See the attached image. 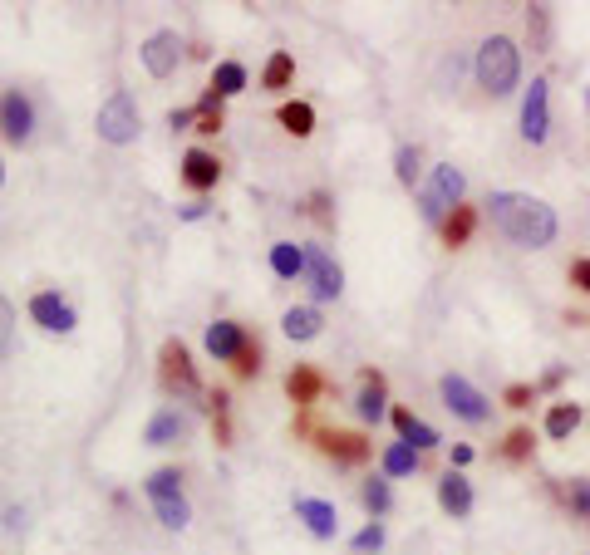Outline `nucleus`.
<instances>
[{"instance_id":"6ab92c4d","label":"nucleus","mask_w":590,"mask_h":555,"mask_svg":"<svg viewBox=\"0 0 590 555\" xmlns=\"http://www.w3.org/2000/svg\"><path fill=\"white\" fill-rule=\"evenodd\" d=\"M187 433H192V418H187V413H177V408H163V413H153V423H148L143 443H148V447H168V443H182Z\"/></svg>"},{"instance_id":"a878e982","label":"nucleus","mask_w":590,"mask_h":555,"mask_svg":"<svg viewBox=\"0 0 590 555\" xmlns=\"http://www.w3.org/2000/svg\"><path fill=\"white\" fill-rule=\"evenodd\" d=\"M276 123H281L291 138H310V133H315V109H310L305 99H286V104L276 109Z\"/></svg>"},{"instance_id":"2eb2a0df","label":"nucleus","mask_w":590,"mask_h":555,"mask_svg":"<svg viewBox=\"0 0 590 555\" xmlns=\"http://www.w3.org/2000/svg\"><path fill=\"white\" fill-rule=\"evenodd\" d=\"M325 393H330V379H325L315 364H295L291 374H286V398H291L300 413H310L315 398H325Z\"/></svg>"},{"instance_id":"2f4dec72","label":"nucleus","mask_w":590,"mask_h":555,"mask_svg":"<svg viewBox=\"0 0 590 555\" xmlns=\"http://www.w3.org/2000/svg\"><path fill=\"white\" fill-rule=\"evenodd\" d=\"M261 359H266V349H261V339L251 334V339H246V349L236 354V364H232V379H236V384H251V379L261 374Z\"/></svg>"},{"instance_id":"cd10ccee","label":"nucleus","mask_w":590,"mask_h":555,"mask_svg":"<svg viewBox=\"0 0 590 555\" xmlns=\"http://www.w3.org/2000/svg\"><path fill=\"white\" fill-rule=\"evenodd\" d=\"M217 99H236L241 89H246V64L241 59H222L217 69H212V84H207Z\"/></svg>"},{"instance_id":"393cba45","label":"nucleus","mask_w":590,"mask_h":555,"mask_svg":"<svg viewBox=\"0 0 590 555\" xmlns=\"http://www.w3.org/2000/svg\"><path fill=\"white\" fill-rule=\"evenodd\" d=\"M359 501H364V511H369L374 521H384V516L394 511V487H389V477H364V482H359Z\"/></svg>"},{"instance_id":"9d476101","label":"nucleus","mask_w":590,"mask_h":555,"mask_svg":"<svg viewBox=\"0 0 590 555\" xmlns=\"http://www.w3.org/2000/svg\"><path fill=\"white\" fill-rule=\"evenodd\" d=\"M354 413H359V423H379L384 413H394V408H389V379H384L379 369H359Z\"/></svg>"},{"instance_id":"0eeeda50","label":"nucleus","mask_w":590,"mask_h":555,"mask_svg":"<svg viewBox=\"0 0 590 555\" xmlns=\"http://www.w3.org/2000/svg\"><path fill=\"white\" fill-rule=\"evenodd\" d=\"M305 280H310L315 300H340V290H345V271L325 246H305Z\"/></svg>"},{"instance_id":"bb28decb","label":"nucleus","mask_w":590,"mask_h":555,"mask_svg":"<svg viewBox=\"0 0 590 555\" xmlns=\"http://www.w3.org/2000/svg\"><path fill=\"white\" fill-rule=\"evenodd\" d=\"M418 462H423V452H418L413 443H404V438L384 447V477H389V482H394V477H413Z\"/></svg>"},{"instance_id":"f8f14e48","label":"nucleus","mask_w":590,"mask_h":555,"mask_svg":"<svg viewBox=\"0 0 590 555\" xmlns=\"http://www.w3.org/2000/svg\"><path fill=\"white\" fill-rule=\"evenodd\" d=\"M295 521H305V531L315 541H335L340 536V511H335V501L325 497H295Z\"/></svg>"},{"instance_id":"dca6fc26","label":"nucleus","mask_w":590,"mask_h":555,"mask_svg":"<svg viewBox=\"0 0 590 555\" xmlns=\"http://www.w3.org/2000/svg\"><path fill=\"white\" fill-rule=\"evenodd\" d=\"M246 325H236V320H212L207 334H202V344H207V354L217 359V364H236V354L246 349Z\"/></svg>"},{"instance_id":"c756f323","label":"nucleus","mask_w":590,"mask_h":555,"mask_svg":"<svg viewBox=\"0 0 590 555\" xmlns=\"http://www.w3.org/2000/svg\"><path fill=\"white\" fill-rule=\"evenodd\" d=\"M222 104H227V99H217V94L207 89V94L197 99V128H192V133H202V138L222 133V128H227V113H222Z\"/></svg>"},{"instance_id":"49530a36","label":"nucleus","mask_w":590,"mask_h":555,"mask_svg":"<svg viewBox=\"0 0 590 555\" xmlns=\"http://www.w3.org/2000/svg\"><path fill=\"white\" fill-rule=\"evenodd\" d=\"M472 457H477V452H472L468 443H458V447H453V467H458V472H463V467H468Z\"/></svg>"},{"instance_id":"a211bd4d","label":"nucleus","mask_w":590,"mask_h":555,"mask_svg":"<svg viewBox=\"0 0 590 555\" xmlns=\"http://www.w3.org/2000/svg\"><path fill=\"white\" fill-rule=\"evenodd\" d=\"M586 418H590V413L581 408V403L561 398V403H551V408H546V423H541V433H546L551 443H571V433H576Z\"/></svg>"},{"instance_id":"423d86ee","label":"nucleus","mask_w":590,"mask_h":555,"mask_svg":"<svg viewBox=\"0 0 590 555\" xmlns=\"http://www.w3.org/2000/svg\"><path fill=\"white\" fill-rule=\"evenodd\" d=\"M315 447H320L335 467H364L369 452H374L369 433H345V428H320V433H315Z\"/></svg>"},{"instance_id":"7c9ffc66","label":"nucleus","mask_w":590,"mask_h":555,"mask_svg":"<svg viewBox=\"0 0 590 555\" xmlns=\"http://www.w3.org/2000/svg\"><path fill=\"white\" fill-rule=\"evenodd\" d=\"M207 413H212V433H217V447H232V398L217 389L207 393Z\"/></svg>"},{"instance_id":"c85d7f7f","label":"nucleus","mask_w":590,"mask_h":555,"mask_svg":"<svg viewBox=\"0 0 590 555\" xmlns=\"http://www.w3.org/2000/svg\"><path fill=\"white\" fill-rule=\"evenodd\" d=\"M271 271H276L281 280L305 276V246H295V241H276V246H271Z\"/></svg>"},{"instance_id":"473e14b6","label":"nucleus","mask_w":590,"mask_h":555,"mask_svg":"<svg viewBox=\"0 0 590 555\" xmlns=\"http://www.w3.org/2000/svg\"><path fill=\"white\" fill-rule=\"evenodd\" d=\"M148 501H163V497H182V467H158L148 482H143Z\"/></svg>"},{"instance_id":"20e7f679","label":"nucleus","mask_w":590,"mask_h":555,"mask_svg":"<svg viewBox=\"0 0 590 555\" xmlns=\"http://www.w3.org/2000/svg\"><path fill=\"white\" fill-rule=\"evenodd\" d=\"M94 128H99V138L104 143H114V148H123V143H133L138 138V128H143V118H138V104H133V94L128 89H114L104 104H99V118H94Z\"/></svg>"},{"instance_id":"6e6552de","label":"nucleus","mask_w":590,"mask_h":555,"mask_svg":"<svg viewBox=\"0 0 590 555\" xmlns=\"http://www.w3.org/2000/svg\"><path fill=\"white\" fill-rule=\"evenodd\" d=\"M551 133V84L546 79H531L527 99H522V138L531 148H541Z\"/></svg>"},{"instance_id":"f257e3e1","label":"nucleus","mask_w":590,"mask_h":555,"mask_svg":"<svg viewBox=\"0 0 590 555\" xmlns=\"http://www.w3.org/2000/svg\"><path fill=\"white\" fill-rule=\"evenodd\" d=\"M487 212H492V226L507 236V241H517V246H527V251H541V246H551L556 241V212L541 202V197H531V192H492L487 197Z\"/></svg>"},{"instance_id":"a18cd8bd","label":"nucleus","mask_w":590,"mask_h":555,"mask_svg":"<svg viewBox=\"0 0 590 555\" xmlns=\"http://www.w3.org/2000/svg\"><path fill=\"white\" fill-rule=\"evenodd\" d=\"M561 379H566V364H556V369H546V374H541V384H536V389H556V384H561Z\"/></svg>"},{"instance_id":"c9c22d12","label":"nucleus","mask_w":590,"mask_h":555,"mask_svg":"<svg viewBox=\"0 0 590 555\" xmlns=\"http://www.w3.org/2000/svg\"><path fill=\"white\" fill-rule=\"evenodd\" d=\"M153 511H158V521H163L168 531H182V526L192 521V511H187V497H163V501H153Z\"/></svg>"},{"instance_id":"5701e85b","label":"nucleus","mask_w":590,"mask_h":555,"mask_svg":"<svg viewBox=\"0 0 590 555\" xmlns=\"http://www.w3.org/2000/svg\"><path fill=\"white\" fill-rule=\"evenodd\" d=\"M428 192L443 202V212H453V207L463 202V192H468V177L453 163H443V167H433V187H428Z\"/></svg>"},{"instance_id":"f03ea898","label":"nucleus","mask_w":590,"mask_h":555,"mask_svg":"<svg viewBox=\"0 0 590 555\" xmlns=\"http://www.w3.org/2000/svg\"><path fill=\"white\" fill-rule=\"evenodd\" d=\"M472 74H477V84H482L492 99L512 94L517 79H522V50H517V40H512V35H487V40L477 45V55H472Z\"/></svg>"},{"instance_id":"39448f33","label":"nucleus","mask_w":590,"mask_h":555,"mask_svg":"<svg viewBox=\"0 0 590 555\" xmlns=\"http://www.w3.org/2000/svg\"><path fill=\"white\" fill-rule=\"evenodd\" d=\"M438 393H443V408H448L453 418H463V423H487V418H492V403L472 389L463 374H443V379H438Z\"/></svg>"},{"instance_id":"a19ab883","label":"nucleus","mask_w":590,"mask_h":555,"mask_svg":"<svg viewBox=\"0 0 590 555\" xmlns=\"http://www.w3.org/2000/svg\"><path fill=\"white\" fill-rule=\"evenodd\" d=\"M305 212H310V217H315L320 226H330V222H335V212H330V192H310Z\"/></svg>"},{"instance_id":"b1692460","label":"nucleus","mask_w":590,"mask_h":555,"mask_svg":"<svg viewBox=\"0 0 590 555\" xmlns=\"http://www.w3.org/2000/svg\"><path fill=\"white\" fill-rule=\"evenodd\" d=\"M281 330H286V339H315L325 330V315H320V305H291L281 315Z\"/></svg>"},{"instance_id":"aec40b11","label":"nucleus","mask_w":590,"mask_h":555,"mask_svg":"<svg viewBox=\"0 0 590 555\" xmlns=\"http://www.w3.org/2000/svg\"><path fill=\"white\" fill-rule=\"evenodd\" d=\"M472 231H477V207H472V202H458V207L443 217V226H438V236H443L448 251H463L472 241Z\"/></svg>"},{"instance_id":"58836bf2","label":"nucleus","mask_w":590,"mask_h":555,"mask_svg":"<svg viewBox=\"0 0 590 555\" xmlns=\"http://www.w3.org/2000/svg\"><path fill=\"white\" fill-rule=\"evenodd\" d=\"M350 546H354V551H359V555L379 551V546H384V521H369V526H364V531H359V536H354Z\"/></svg>"},{"instance_id":"c03bdc74","label":"nucleus","mask_w":590,"mask_h":555,"mask_svg":"<svg viewBox=\"0 0 590 555\" xmlns=\"http://www.w3.org/2000/svg\"><path fill=\"white\" fill-rule=\"evenodd\" d=\"M177 217H182V222H202V217H207V202H187Z\"/></svg>"},{"instance_id":"1a4fd4ad","label":"nucleus","mask_w":590,"mask_h":555,"mask_svg":"<svg viewBox=\"0 0 590 555\" xmlns=\"http://www.w3.org/2000/svg\"><path fill=\"white\" fill-rule=\"evenodd\" d=\"M177 177H182V187L202 202V197L222 182V163H217V153H207V148H187V153H182V167H177Z\"/></svg>"},{"instance_id":"ea45409f","label":"nucleus","mask_w":590,"mask_h":555,"mask_svg":"<svg viewBox=\"0 0 590 555\" xmlns=\"http://www.w3.org/2000/svg\"><path fill=\"white\" fill-rule=\"evenodd\" d=\"M536 384H507L502 389V408H531V398H536Z\"/></svg>"},{"instance_id":"72a5a7b5","label":"nucleus","mask_w":590,"mask_h":555,"mask_svg":"<svg viewBox=\"0 0 590 555\" xmlns=\"http://www.w3.org/2000/svg\"><path fill=\"white\" fill-rule=\"evenodd\" d=\"M497 452H502L507 462H517V467H522V462H531V452H536V433H531V428H512V433L502 438V447H497Z\"/></svg>"},{"instance_id":"9b49d317","label":"nucleus","mask_w":590,"mask_h":555,"mask_svg":"<svg viewBox=\"0 0 590 555\" xmlns=\"http://www.w3.org/2000/svg\"><path fill=\"white\" fill-rule=\"evenodd\" d=\"M30 320H35L40 330H50V334H69L74 325H79L74 305L59 300V290H40V295H30Z\"/></svg>"},{"instance_id":"f3484780","label":"nucleus","mask_w":590,"mask_h":555,"mask_svg":"<svg viewBox=\"0 0 590 555\" xmlns=\"http://www.w3.org/2000/svg\"><path fill=\"white\" fill-rule=\"evenodd\" d=\"M472 501H477V497H472V482L463 477V472H458V467H448V472L438 477V506H443L453 521H468V516H472Z\"/></svg>"},{"instance_id":"412c9836","label":"nucleus","mask_w":590,"mask_h":555,"mask_svg":"<svg viewBox=\"0 0 590 555\" xmlns=\"http://www.w3.org/2000/svg\"><path fill=\"white\" fill-rule=\"evenodd\" d=\"M389 418H394L399 438H404V443H413L418 452H428V447H438V443H443V438H438V428H428L423 418H413V408H404V403H399V408H394Z\"/></svg>"},{"instance_id":"4be33fe9","label":"nucleus","mask_w":590,"mask_h":555,"mask_svg":"<svg viewBox=\"0 0 590 555\" xmlns=\"http://www.w3.org/2000/svg\"><path fill=\"white\" fill-rule=\"evenodd\" d=\"M295 84V55L291 50H271V59L261 64V89L266 94H286Z\"/></svg>"},{"instance_id":"4468645a","label":"nucleus","mask_w":590,"mask_h":555,"mask_svg":"<svg viewBox=\"0 0 590 555\" xmlns=\"http://www.w3.org/2000/svg\"><path fill=\"white\" fill-rule=\"evenodd\" d=\"M143 69L153 74V79H168L177 69V55H182V40H177V30H153L148 40H143Z\"/></svg>"},{"instance_id":"e433bc0d","label":"nucleus","mask_w":590,"mask_h":555,"mask_svg":"<svg viewBox=\"0 0 590 555\" xmlns=\"http://www.w3.org/2000/svg\"><path fill=\"white\" fill-rule=\"evenodd\" d=\"M527 30H531V50L546 55V45H551V10L546 5H531L527 10Z\"/></svg>"},{"instance_id":"37998d69","label":"nucleus","mask_w":590,"mask_h":555,"mask_svg":"<svg viewBox=\"0 0 590 555\" xmlns=\"http://www.w3.org/2000/svg\"><path fill=\"white\" fill-rule=\"evenodd\" d=\"M168 123H173L177 133H187V123H197V104H192V109H173L168 113Z\"/></svg>"},{"instance_id":"7ed1b4c3","label":"nucleus","mask_w":590,"mask_h":555,"mask_svg":"<svg viewBox=\"0 0 590 555\" xmlns=\"http://www.w3.org/2000/svg\"><path fill=\"white\" fill-rule=\"evenodd\" d=\"M158 384L168 393H177V398H207L202 393V374L192 364V349L182 339H163V349H158Z\"/></svg>"},{"instance_id":"79ce46f5","label":"nucleus","mask_w":590,"mask_h":555,"mask_svg":"<svg viewBox=\"0 0 590 555\" xmlns=\"http://www.w3.org/2000/svg\"><path fill=\"white\" fill-rule=\"evenodd\" d=\"M566 276H571V285H576V290H581V295H590V256H576V261H571V271H566Z\"/></svg>"},{"instance_id":"f704fd0d","label":"nucleus","mask_w":590,"mask_h":555,"mask_svg":"<svg viewBox=\"0 0 590 555\" xmlns=\"http://www.w3.org/2000/svg\"><path fill=\"white\" fill-rule=\"evenodd\" d=\"M561 501H566V511H571V516L590 521V477H571V482L561 487Z\"/></svg>"},{"instance_id":"4c0bfd02","label":"nucleus","mask_w":590,"mask_h":555,"mask_svg":"<svg viewBox=\"0 0 590 555\" xmlns=\"http://www.w3.org/2000/svg\"><path fill=\"white\" fill-rule=\"evenodd\" d=\"M418 163H423V153H418L413 143H404V148L394 153V177H399L404 187H413V182H418Z\"/></svg>"},{"instance_id":"ddd939ff","label":"nucleus","mask_w":590,"mask_h":555,"mask_svg":"<svg viewBox=\"0 0 590 555\" xmlns=\"http://www.w3.org/2000/svg\"><path fill=\"white\" fill-rule=\"evenodd\" d=\"M0 128H5V143H30V133H35V104L20 89H5V99H0Z\"/></svg>"}]
</instances>
